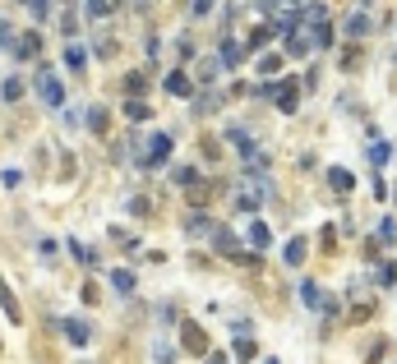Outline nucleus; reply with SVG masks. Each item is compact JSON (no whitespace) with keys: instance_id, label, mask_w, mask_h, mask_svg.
<instances>
[{"instance_id":"obj_1","label":"nucleus","mask_w":397,"mask_h":364,"mask_svg":"<svg viewBox=\"0 0 397 364\" xmlns=\"http://www.w3.org/2000/svg\"><path fill=\"white\" fill-rule=\"evenodd\" d=\"M171 147H176V139H171V134H148V139H143L139 147H134V162L143 166V171H162V166L171 162Z\"/></svg>"},{"instance_id":"obj_2","label":"nucleus","mask_w":397,"mask_h":364,"mask_svg":"<svg viewBox=\"0 0 397 364\" xmlns=\"http://www.w3.org/2000/svg\"><path fill=\"white\" fill-rule=\"evenodd\" d=\"M37 97H42L51 111H61L65 106V78L51 70V65H37Z\"/></svg>"},{"instance_id":"obj_3","label":"nucleus","mask_w":397,"mask_h":364,"mask_svg":"<svg viewBox=\"0 0 397 364\" xmlns=\"http://www.w3.org/2000/svg\"><path fill=\"white\" fill-rule=\"evenodd\" d=\"M300 88H305V78H277L273 106H277L282 115H296V111H300Z\"/></svg>"},{"instance_id":"obj_4","label":"nucleus","mask_w":397,"mask_h":364,"mask_svg":"<svg viewBox=\"0 0 397 364\" xmlns=\"http://www.w3.org/2000/svg\"><path fill=\"white\" fill-rule=\"evenodd\" d=\"M51 323L65 332V341H70V346H79V350L93 341V323H88V318H79V313H70V318H51Z\"/></svg>"},{"instance_id":"obj_5","label":"nucleus","mask_w":397,"mask_h":364,"mask_svg":"<svg viewBox=\"0 0 397 364\" xmlns=\"http://www.w3.org/2000/svg\"><path fill=\"white\" fill-rule=\"evenodd\" d=\"M180 350H185V355H208V332H203L195 318L180 323Z\"/></svg>"},{"instance_id":"obj_6","label":"nucleus","mask_w":397,"mask_h":364,"mask_svg":"<svg viewBox=\"0 0 397 364\" xmlns=\"http://www.w3.org/2000/svg\"><path fill=\"white\" fill-rule=\"evenodd\" d=\"M217 61L227 65V70H240V65L249 61V42H236V37H222V51H217Z\"/></svg>"},{"instance_id":"obj_7","label":"nucleus","mask_w":397,"mask_h":364,"mask_svg":"<svg viewBox=\"0 0 397 364\" xmlns=\"http://www.w3.org/2000/svg\"><path fill=\"white\" fill-rule=\"evenodd\" d=\"M37 56H42V33H37V28H28V33H19L14 61H37Z\"/></svg>"},{"instance_id":"obj_8","label":"nucleus","mask_w":397,"mask_h":364,"mask_svg":"<svg viewBox=\"0 0 397 364\" xmlns=\"http://www.w3.org/2000/svg\"><path fill=\"white\" fill-rule=\"evenodd\" d=\"M0 313H5L9 323H24V304H19V295L5 277H0Z\"/></svg>"},{"instance_id":"obj_9","label":"nucleus","mask_w":397,"mask_h":364,"mask_svg":"<svg viewBox=\"0 0 397 364\" xmlns=\"http://www.w3.org/2000/svg\"><path fill=\"white\" fill-rule=\"evenodd\" d=\"M305 254H309V235H292V240L282 244V263H287V268H300Z\"/></svg>"},{"instance_id":"obj_10","label":"nucleus","mask_w":397,"mask_h":364,"mask_svg":"<svg viewBox=\"0 0 397 364\" xmlns=\"http://www.w3.org/2000/svg\"><path fill=\"white\" fill-rule=\"evenodd\" d=\"M328 189H333L337 199H346V194L356 189V175L346 171V166H328Z\"/></svg>"},{"instance_id":"obj_11","label":"nucleus","mask_w":397,"mask_h":364,"mask_svg":"<svg viewBox=\"0 0 397 364\" xmlns=\"http://www.w3.org/2000/svg\"><path fill=\"white\" fill-rule=\"evenodd\" d=\"M212 231H217V222H212L208 212H190V217H185V235H190V240H203V235L212 240Z\"/></svg>"},{"instance_id":"obj_12","label":"nucleus","mask_w":397,"mask_h":364,"mask_svg":"<svg viewBox=\"0 0 397 364\" xmlns=\"http://www.w3.org/2000/svg\"><path fill=\"white\" fill-rule=\"evenodd\" d=\"M365 162H370V166H388L393 162V143L383 139V134H374L370 147H365Z\"/></svg>"},{"instance_id":"obj_13","label":"nucleus","mask_w":397,"mask_h":364,"mask_svg":"<svg viewBox=\"0 0 397 364\" xmlns=\"http://www.w3.org/2000/svg\"><path fill=\"white\" fill-rule=\"evenodd\" d=\"M83 125H88V134H106L111 130V111H106L102 102H93L88 111H83Z\"/></svg>"},{"instance_id":"obj_14","label":"nucleus","mask_w":397,"mask_h":364,"mask_svg":"<svg viewBox=\"0 0 397 364\" xmlns=\"http://www.w3.org/2000/svg\"><path fill=\"white\" fill-rule=\"evenodd\" d=\"M212 249H217L222 259H236L240 254V235H231L227 226H217V231H212Z\"/></svg>"},{"instance_id":"obj_15","label":"nucleus","mask_w":397,"mask_h":364,"mask_svg":"<svg viewBox=\"0 0 397 364\" xmlns=\"http://www.w3.org/2000/svg\"><path fill=\"white\" fill-rule=\"evenodd\" d=\"M162 88H167L171 97H195V83H190V74H185V70H171L167 78H162Z\"/></svg>"},{"instance_id":"obj_16","label":"nucleus","mask_w":397,"mask_h":364,"mask_svg":"<svg viewBox=\"0 0 397 364\" xmlns=\"http://www.w3.org/2000/svg\"><path fill=\"white\" fill-rule=\"evenodd\" d=\"M171 184H180V189H199V184H203L199 166H171Z\"/></svg>"},{"instance_id":"obj_17","label":"nucleus","mask_w":397,"mask_h":364,"mask_svg":"<svg viewBox=\"0 0 397 364\" xmlns=\"http://www.w3.org/2000/svg\"><path fill=\"white\" fill-rule=\"evenodd\" d=\"M300 300H305V309H309V313H324V300H328V295L319 291L314 281H300Z\"/></svg>"},{"instance_id":"obj_18","label":"nucleus","mask_w":397,"mask_h":364,"mask_svg":"<svg viewBox=\"0 0 397 364\" xmlns=\"http://www.w3.org/2000/svg\"><path fill=\"white\" fill-rule=\"evenodd\" d=\"M309 51H314V33H292L287 37V56L300 61V56H309Z\"/></svg>"},{"instance_id":"obj_19","label":"nucleus","mask_w":397,"mask_h":364,"mask_svg":"<svg viewBox=\"0 0 397 364\" xmlns=\"http://www.w3.org/2000/svg\"><path fill=\"white\" fill-rule=\"evenodd\" d=\"M111 286L120 295H134V286H139V277H134V268H111Z\"/></svg>"},{"instance_id":"obj_20","label":"nucleus","mask_w":397,"mask_h":364,"mask_svg":"<svg viewBox=\"0 0 397 364\" xmlns=\"http://www.w3.org/2000/svg\"><path fill=\"white\" fill-rule=\"evenodd\" d=\"M125 120H130V125H143V120H153L148 102H143V97H130V102H125Z\"/></svg>"},{"instance_id":"obj_21","label":"nucleus","mask_w":397,"mask_h":364,"mask_svg":"<svg viewBox=\"0 0 397 364\" xmlns=\"http://www.w3.org/2000/svg\"><path fill=\"white\" fill-rule=\"evenodd\" d=\"M120 88H125L130 97H143V93H148V74H143V70H130V74L120 78Z\"/></svg>"},{"instance_id":"obj_22","label":"nucleus","mask_w":397,"mask_h":364,"mask_svg":"<svg viewBox=\"0 0 397 364\" xmlns=\"http://www.w3.org/2000/svg\"><path fill=\"white\" fill-rule=\"evenodd\" d=\"M190 106H195V120H199V115H212V111H217V106H222V97L217 93H195V97H190Z\"/></svg>"},{"instance_id":"obj_23","label":"nucleus","mask_w":397,"mask_h":364,"mask_svg":"<svg viewBox=\"0 0 397 364\" xmlns=\"http://www.w3.org/2000/svg\"><path fill=\"white\" fill-rule=\"evenodd\" d=\"M24 93H28V88H24V74H9V78H0V97H5V102H19Z\"/></svg>"},{"instance_id":"obj_24","label":"nucleus","mask_w":397,"mask_h":364,"mask_svg":"<svg viewBox=\"0 0 397 364\" xmlns=\"http://www.w3.org/2000/svg\"><path fill=\"white\" fill-rule=\"evenodd\" d=\"M65 65H70L74 74H83V70H88V51H83L79 42H70V46H65Z\"/></svg>"},{"instance_id":"obj_25","label":"nucleus","mask_w":397,"mask_h":364,"mask_svg":"<svg viewBox=\"0 0 397 364\" xmlns=\"http://www.w3.org/2000/svg\"><path fill=\"white\" fill-rule=\"evenodd\" d=\"M309 33H314V51H328V46H333V24H328V19H319Z\"/></svg>"},{"instance_id":"obj_26","label":"nucleus","mask_w":397,"mask_h":364,"mask_svg":"<svg viewBox=\"0 0 397 364\" xmlns=\"http://www.w3.org/2000/svg\"><path fill=\"white\" fill-rule=\"evenodd\" d=\"M249 244H254V249H268V244H273V231H268V222H249Z\"/></svg>"},{"instance_id":"obj_27","label":"nucleus","mask_w":397,"mask_h":364,"mask_svg":"<svg viewBox=\"0 0 397 364\" xmlns=\"http://www.w3.org/2000/svg\"><path fill=\"white\" fill-rule=\"evenodd\" d=\"M70 254L83 263V268H98V263H102V259H98V249H88L83 240H70Z\"/></svg>"},{"instance_id":"obj_28","label":"nucleus","mask_w":397,"mask_h":364,"mask_svg":"<svg viewBox=\"0 0 397 364\" xmlns=\"http://www.w3.org/2000/svg\"><path fill=\"white\" fill-rule=\"evenodd\" d=\"M83 14H88V19H111L115 14V0H83Z\"/></svg>"},{"instance_id":"obj_29","label":"nucleus","mask_w":397,"mask_h":364,"mask_svg":"<svg viewBox=\"0 0 397 364\" xmlns=\"http://www.w3.org/2000/svg\"><path fill=\"white\" fill-rule=\"evenodd\" d=\"M393 281H397V263H393V259H383L379 268H374V286H383V291H388Z\"/></svg>"},{"instance_id":"obj_30","label":"nucleus","mask_w":397,"mask_h":364,"mask_svg":"<svg viewBox=\"0 0 397 364\" xmlns=\"http://www.w3.org/2000/svg\"><path fill=\"white\" fill-rule=\"evenodd\" d=\"M217 70H227V65H222V61H199V88H212V78H217Z\"/></svg>"},{"instance_id":"obj_31","label":"nucleus","mask_w":397,"mask_h":364,"mask_svg":"<svg viewBox=\"0 0 397 364\" xmlns=\"http://www.w3.org/2000/svg\"><path fill=\"white\" fill-rule=\"evenodd\" d=\"M14 46H19L14 24H9V19H0V51H9V56H14Z\"/></svg>"},{"instance_id":"obj_32","label":"nucleus","mask_w":397,"mask_h":364,"mask_svg":"<svg viewBox=\"0 0 397 364\" xmlns=\"http://www.w3.org/2000/svg\"><path fill=\"white\" fill-rule=\"evenodd\" d=\"M264 199H268V194H259V189H245V194L236 199V208H240V212H259V203H264Z\"/></svg>"},{"instance_id":"obj_33","label":"nucleus","mask_w":397,"mask_h":364,"mask_svg":"<svg viewBox=\"0 0 397 364\" xmlns=\"http://www.w3.org/2000/svg\"><path fill=\"white\" fill-rule=\"evenodd\" d=\"M254 355H259L254 337H249V332H240V337H236V360H254Z\"/></svg>"},{"instance_id":"obj_34","label":"nucleus","mask_w":397,"mask_h":364,"mask_svg":"<svg viewBox=\"0 0 397 364\" xmlns=\"http://www.w3.org/2000/svg\"><path fill=\"white\" fill-rule=\"evenodd\" d=\"M259 74L277 78V74H282V56H259Z\"/></svg>"},{"instance_id":"obj_35","label":"nucleus","mask_w":397,"mask_h":364,"mask_svg":"<svg viewBox=\"0 0 397 364\" xmlns=\"http://www.w3.org/2000/svg\"><path fill=\"white\" fill-rule=\"evenodd\" d=\"M158 318L167 323V328H180V323H185V318H180V309H176L171 300H167V304H158Z\"/></svg>"},{"instance_id":"obj_36","label":"nucleus","mask_w":397,"mask_h":364,"mask_svg":"<svg viewBox=\"0 0 397 364\" xmlns=\"http://www.w3.org/2000/svg\"><path fill=\"white\" fill-rule=\"evenodd\" d=\"M374 235H379L383 244H397V222H393V217H383L379 226H374Z\"/></svg>"},{"instance_id":"obj_37","label":"nucleus","mask_w":397,"mask_h":364,"mask_svg":"<svg viewBox=\"0 0 397 364\" xmlns=\"http://www.w3.org/2000/svg\"><path fill=\"white\" fill-rule=\"evenodd\" d=\"M365 33H370V19H365V14H351V19H346V37H365Z\"/></svg>"},{"instance_id":"obj_38","label":"nucleus","mask_w":397,"mask_h":364,"mask_svg":"<svg viewBox=\"0 0 397 364\" xmlns=\"http://www.w3.org/2000/svg\"><path fill=\"white\" fill-rule=\"evenodd\" d=\"M19 5H28V9H33V19H37V24H46V14H51V0H19Z\"/></svg>"},{"instance_id":"obj_39","label":"nucleus","mask_w":397,"mask_h":364,"mask_svg":"<svg viewBox=\"0 0 397 364\" xmlns=\"http://www.w3.org/2000/svg\"><path fill=\"white\" fill-rule=\"evenodd\" d=\"M153 364H176V350H171L167 341H158V346H153Z\"/></svg>"},{"instance_id":"obj_40","label":"nucleus","mask_w":397,"mask_h":364,"mask_svg":"<svg viewBox=\"0 0 397 364\" xmlns=\"http://www.w3.org/2000/svg\"><path fill=\"white\" fill-rule=\"evenodd\" d=\"M37 254H42L46 263H56V259H61V244H56V240H37Z\"/></svg>"},{"instance_id":"obj_41","label":"nucleus","mask_w":397,"mask_h":364,"mask_svg":"<svg viewBox=\"0 0 397 364\" xmlns=\"http://www.w3.org/2000/svg\"><path fill=\"white\" fill-rule=\"evenodd\" d=\"M115 46H120L115 37H102L98 42V61H115Z\"/></svg>"},{"instance_id":"obj_42","label":"nucleus","mask_w":397,"mask_h":364,"mask_svg":"<svg viewBox=\"0 0 397 364\" xmlns=\"http://www.w3.org/2000/svg\"><path fill=\"white\" fill-rule=\"evenodd\" d=\"M0 180H5V189H19V184H24V171L9 166V171H0Z\"/></svg>"},{"instance_id":"obj_43","label":"nucleus","mask_w":397,"mask_h":364,"mask_svg":"<svg viewBox=\"0 0 397 364\" xmlns=\"http://www.w3.org/2000/svg\"><path fill=\"white\" fill-rule=\"evenodd\" d=\"M61 33H65V37L79 33V14H61Z\"/></svg>"},{"instance_id":"obj_44","label":"nucleus","mask_w":397,"mask_h":364,"mask_svg":"<svg viewBox=\"0 0 397 364\" xmlns=\"http://www.w3.org/2000/svg\"><path fill=\"white\" fill-rule=\"evenodd\" d=\"M190 14H195V19H208V14H212V0H195V5H190Z\"/></svg>"},{"instance_id":"obj_45","label":"nucleus","mask_w":397,"mask_h":364,"mask_svg":"<svg viewBox=\"0 0 397 364\" xmlns=\"http://www.w3.org/2000/svg\"><path fill=\"white\" fill-rule=\"evenodd\" d=\"M176 46H180V61H195V42H190V37H180Z\"/></svg>"},{"instance_id":"obj_46","label":"nucleus","mask_w":397,"mask_h":364,"mask_svg":"<svg viewBox=\"0 0 397 364\" xmlns=\"http://www.w3.org/2000/svg\"><path fill=\"white\" fill-rule=\"evenodd\" d=\"M383 355H388V337H383V341H379V346H374V350H370V364H379Z\"/></svg>"},{"instance_id":"obj_47","label":"nucleus","mask_w":397,"mask_h":364,"mask_svg":"<svg viewBox=\"0 0 397 364\" xmlns=\"http://www.w3.org/2000/svg\"><path fill=\"white\" fill-rule=\"evenodd\" d=\"M203 364H227V355H222V350H208V355H203Z\"/></svg>"},{"instance_id":"obj_48","label":"nucleus","mask_w":397,"mask_h":364,"mask_svg":"<svg viewBox=\"0 0 397 364\" xmlns=\"http://www.w3.org/2000/svg\"><path fill=\"white\" fill-rule=\"evenodd\" d=\"M264 364H282V360H264Z\"/></svg>"},{"instance_id":"obj_49","label":"nucleus","mask_w":397,"mask_h":364,"mask_svg":"<svg viewBox=\"0 0 397 364\" xmlns=\"http://www.w3.org/2000/svg\"><path fill=\"white\" fill-rule=\"evenodd\" d=\"M296 5H305V0H296Z\"/></svg>"}]
</instances>
